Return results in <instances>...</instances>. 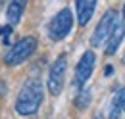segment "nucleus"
Masks as SVG:
<instances>
[{
  "label": "nucleus",
  "instance_id": "7",
  "mask_svg": "<svg viewBox=\"0 0 125 119\" xmlns=\"http://www.w3.org/2000/svg\"><path fill=\"white\" fill-rule=\"evenodd\" d=\"M75 6H77V23L85 27L94 14L96 0H75Z\"/></svg>",
  "mask_w": 125,
  "mask_h": 119
},
{
  "label": "nucleus",
  "instance_id": "12",
  "mask_svg": "<svg viewBox=\"0 0 125 119\" xmlns=\"http://www.w3.org/2000/svg\"><path fill=\"white\" fill-rule=\"evenodd\" d=\"M12 27H14V25H10V23L4 25V27L0 29V35H2V37H10V35H12Z\"/></svg>",
  "mask_w": 125,
  "mask_h": 119
},
{
  "label": "nucleus",
  "instance_id": "4",
  "mask_svg": "<svg viewBox=\"0 0 125 119\" xmlns=\"http://www.w3.org/2000/svg\"><path fill=\"white\" fill-rule=\"evenodd\" d=\"M117 21H119L117 10H108L106 14L102 15V19L96 25V29L93 31V35H91V46L100 48V46L108 44V40L112 37V33H114V29H115V25H117Z\"/></svg>",
  "mask_w": 125,
  "mask_h": 119
},
{
  "label": "nucleus",
  "instance_id": "14",
  "mask_svg": "<svg viewBox=\"0 0 125 119\" xmlns=\"http://www.w3.org/2000/svg\"><path fill=\"white\" fill-rule=\"evenodd\" d=\"M123 17H125V4H123Z\"/></svg>",
  "mask_w": 125,
  "mask_h": 119
},
{
  "label": "nucleus",
  "instance_id": "11",
  "mask_svg": "<svg viewBox=\"0 0 125 119\" xmlns=\"http://www.w3.org/2000/svg\"><path fill=\"white\" fill-rule=\"evenodd\" d=\"M91 100H93L91 90L85 89V90H81V92L77 94V98H75V106H77L79 109H85V108H89V106H91Z\"/></svg>",
  "mask_w": 125,
  "mask_h": 119
},
{
  "label": "nucleus",
  "instance_id": "13",
  "mask_svg": "<svg viewBox=\"0 0 125 119\" xmlns=\"http://www.w3.org/2000/svg\"><path fill=\"white\" fill-rule=\"evenodd\" d=\"M4 2H8V0H0V6H2V4H4Z\"/></svg>",
  "mask_w": 125,
  "mask_h": 119
},
{
  "label": "nucleus",
  "instance_id": "3",
  "mask_svg": "<svg viewBox=\"0 0 125 119\" xmlns=\"http://www.w3.org/2000/svg\"><path fill=\"white\" fill-rule=\"evenodd\" d=\"M73 12L69 10V8H62L58 14L54 15L50 21H48V37H50V40H54V42H58V40H63L71 29H73Z\"/></svg>",
  "mask_w": 125,
  "mask_h": 119
},
{
  "label": "nucleus",
  "instance_id": "15",
  "mask_svg": "<svg viewBox=\"0 0 125 119\" xmlns=\"http://www.w3.org/2000/svg\"><path fill=\"white\" fill-rule=\"evenodd\" d=\"M94 119H102V117H94Z\"/></svg>",
  "mask_w": 125,
  "mask_h": 119
},
{
  "label": "nucleus",
  "instance_id": "2",
  "mask_svg": "<svg viewBox=\"0 0 125 119\" xmlns=\"http://www.w3.org/2000/svg\"><path fill=\"white\" fill-rule=\"evenodd\" d=\"M37 44H39V42H37L35 37H23V39L17 40L16 44H12V48L4 54L2 61H4L6 65H19V63L27 61V60L35 54Z\"/></svg>",
  "mask_w": 125,
  "mask_h": 119
},
{
  "label": "nucleus",
  "instance_id": "1",
  "mask_svg": "<svg viewBox=\"0 0 125 119\" xmlns=\"http://www.w3.org/2000/svg\"><path fill=\"white\" fill-rule=\"evenodd\" d=\"M42 98H44V92H42V85L39 79H31L27 81L19 94L16 98V111L23 117H29V115H35L39 111V108L42 104Z\"/></svg>",
  "mask_w": 125,
  "mask_h": 119
},
{
  "label": "nucleus",
  "instance_id": "5",
  "mask_svg": "<svg viewBox=\"0 0 125 119\" xmlns=\"http://www.w3.org/2000/svg\"><path fill=\"white\" fill-rule=\"evenodd\" d=\"M65 71H67V58L60 56L52 65H50V71H48V92L52 96H58L63 89V83H65Z\"/></svg>",
  "mask_w": 125,
  "mask_h": 119
},
{
  "label": "nucleus",
  "instance_id": "6",
  "mask_svg": "<svg viewBox=\"0 0 125 119\" xmlns=\"http://www.w3.org/2000/svg\"><path fill=\"white\" fill-rule=\"evenodd\" d=\"M94 65H96V56H94L93 50H87L81 56V60L77 61V65H75V75H73V85L75 87H83L91 79Z\"/></svg>",
  "mask_w": 125,
  "mask_h": 119
},
{
  "label": "nucleus",
  "instance_id": "10",
  "mask_svg": "<svg viewBox=\"0 0 125 119\" xmlns=\"http://www.w3.org/2000/svg\"><path fill=\"white\" fill-rule=\"evenodd\" d=\"M121 111H125V87L119 89L114 98H112V106H110V119H119Z\"/></svg>",
  "mask_w": 125,
  "mask_h": 119
},
{
  "label": "nucleus",
  "instance_id": "8",
  "mask_svg": "<svg viewBox=\"0 0 125 119\" xmlns=\"http://www.w3.org/2000/svg\"><path fill=\"white\" fill-rule=\"evenodd\" d=\"M27 2L29 0H10L8 10H6V19H8L10 25H17L21 21V17L25 14V8H27Z\"/></svg>",
  "mask_w": 125,
  "mask_h": 119
},
{
  "label": "nucleus",
  "instance_id": "9",
  "mask_svg": "<svg viewBox=\"0 0 125 119\" xmlns=\"http://www.w3.org/2000/svg\"><path fill=\"white\" fill-rule=\"evenodd\" d=\"M123 37H125V21L119 19L117 25H115V29H114V33H112V37H110L108 44H106V54H108V56H114V54H115V50L119 48Z\"/></svg>",
  "mask_w": 125,
  "mask_h": 119
}]
</instances>
